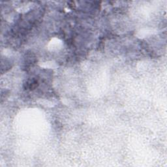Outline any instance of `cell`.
<instances>
[{
    "label": "cell",
    "instance_id": "cell-1",
    "mask_svg": "<svg viewBox=\"0 0 167 167\" xmlns=\"http://www.w3.org/2000/svg\"><path fill=\"white\" fill-rule=\"evenodd\" d=\"M38 86L37 81L35 79H31L27 81L26 83V88L29 89V90H34L37 86Z\"/></svg>",
    "mask_w": 167,
    "mask_h": 167
}]
</instances>
